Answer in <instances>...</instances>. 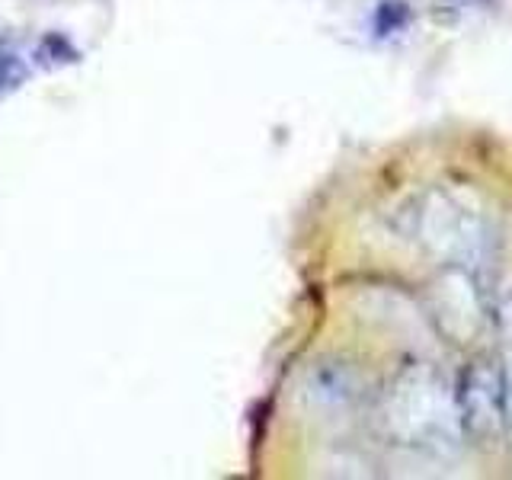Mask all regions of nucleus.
I'll return each instance as SVG.
<instances>
[{
  "label": "nucleus",
  "instance_id": "f03ea898",
  "mask_svg": "<svg viewBox=\"0 0 512 480\" xmlns=\"http://www.w3.org/2000/svg\"><path fill=\"white\" fill-rule=\"evenodd\" d=\"M407 228L426 253L458 269L480 266L493 247L484 212L445 189H429L407 208Z\"/></svg>",
  "mask_w": 512,
  "mask_h": 480
},
{
  "label": "nucleus",
  "instance_id": "20e7f679",
  "mask_svg": "<svg viewBox=\"0 0 512 480\" xmlns=\"http://www.w3.org/2000/svg\"><path fill=\"white\" fill-rule=\"evenodd\" d=\"M304 394H308V400L317 410H336L346 407L356 397V381H352V372H346V368H336L333 362H320L317 368H311Z\"/></svg>",
  "mask_w": 512,
  "mask_h": 480
},
{
  "label": "nucleus",
  "instance_id": "f257e3e1",
  "mask_svg": "<svg viewBox=\"0 0 512 480\" xmlns=\"http://www.w3.org/2000/svg\"><path fill=\"white\" fill-rule=\"evenodd\" d=\"M381 416L391 439L416 452L452 455L464 436L455 384L429 362H410L391 378Z\"/></svg>",
  "mask_w": 512,
  "mask_h": 480
},
{
  "label": "nucleus",
  "instance_id": "7ed1b4c3",
  "mask_svg": "<svg viewBox=\"0 0 512 480\" xmlns=\"http://www.w3.org/2000/svg\"><path fill=\"white\" fill-rule=\"evenodd\" d=\"M458 407L464 432L474 439H493L500 436L503 426H509L506 410V381L503 365L493 359H474L461 372L458 384Z\"/></svg>",
  "mask_w": 512,
  "mask_h": 480
},
{
  "label": "nucleus",
  "instance_id": "39448f33",
  "mask_svg": "<svg viewBox=\"0 0 512 480\" xmlns=\"http://www.w3.org/2000/svg\"><path fill=\"white\" fill-rule=\"evenodd\" d=\"M500 336H503V381H506V410H509V429H512V295L500 304Z\"/></svg>",
  "mask_w": 512,
  "mask_h": 480
}]
</instances>
